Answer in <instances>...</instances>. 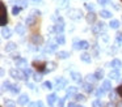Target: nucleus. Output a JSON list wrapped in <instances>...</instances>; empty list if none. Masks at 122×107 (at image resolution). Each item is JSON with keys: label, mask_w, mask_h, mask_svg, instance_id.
I'll return each mask as SVG.
<instances>
[{"label": "nucleus", "mask_w": 122, "mask_h": 107, "mask_svg": "<svg viewBox=\"0 0 122 107\" xmlns=\"http://www.w3.org/2000/svg\"><path fill=\"white\" fill-rule=\"evenodd\" d=\"M8 22V16H7V7L3 1H0V25L5 26Z\"/></svg>", "instance_id": "obj_1"}, {"label": "nucleus", "mask_w": 122, "mask_h": 107, "mask_svg": "<svg viewBox=\"0 0 122 107\" xmlns=\"http://www.w3.org/2000/svg\"><path fill=\"white\" fill-rule=\"evenodd\" d=\"M33 67H34L38 72H43V70L46 69V63L45 61H38V60H36V61H33Z\"/></svg>", "instance_id": "obj_2"}, {"label": "nucleus", "mask_w": 122, "mask_h": 107, "mask_svg": "<svg viewBox=\"0 0 122 107\" xmlns=\"http://www.w3.org/2000/svg\"><path fill=\"white\" fill-rule=\"evenodd\" d=\"M9 74H11L12 77H15V78H26L25 73H21L20 70H17V69H11L9 70Z\"/></svg>", "instance_id": "obj_3"}, {"label": "nucleus", "mask_w": 122, "mask_h": 107, "mask_svg": "<svg viewBox=\"0 0 122 107\" xmlns=\"http://www.w3.org/2000/svg\"><path fill=\"white\" fill-rule=\"evenodd\" d=\"M89 47V43L87 41H81V42H77L75 43V48H81V50H87Z\"/></svg>", "instance_id": "obj_4"}, {"label": "nucleus", "mask_w": 122, "mask_h": 107, "mask_svg": "<svg viewBox=\"0 0 122 107\" xmlns=\"http://www.w3.org/2000/svg\"><path fill=\"white\" fill-rule=\"evenodd\" d=\"M76 90H77V88H75V86H70L68 90H67L66 98H68V97H71V95H76Z\"/></svg>", "instance_id": "obj_5"}, {"label": "nucleus", "mask_w": 122, "mask_h": 107, "mask_svg": "<svg viewBox=\"0 0 122 107\" xmlns=\"http://www.w3.org/2000/svg\"><path fill=\"white\" fill-rule=\"evenodd\" d=\"M96 21V14L93 12H89L87 14V22H89V23H93Z\"/></svg>", "instance_id": "obj_6"}, {"label": "nucleus", "mask_w": 122, "mask_h": 107, "mask_svg": "<svg viewBox=\"0 0 122 107\" xmlns=\"http://www.w3.org/2000/svg\"><path fill=\"white\" fill-rule=\"evenodd\" d=\"M102 25H104L102 22H97V23H96V25L93 26V29H92V30H93V33H95V34L100 33V31H101V29H102Z\"/></svg>", "instance_id": "obj_7"}, {"label": "nucleus", "mask_w": 122, "mask_h": 107, "mask_svg": "<svg viewBox=\"0 0 122 107\" xmlns=\"http://www.w3.org/2000/svg\"><path fill=\"white\" fill-rule=\"evenodd\" d=\"M28 99H29V98H28L26 94H21V97L19 98V101H17V102H19V104H25V103H28Z\"/></svg>", "instance_id": "obj_8"}, {"label": "nucleus", "mask_w": 122, "mask_h": 107, "mask_svg": "<svg viewBox=\"0 0 122 107\" xmlns=\"http://www.w3.org/2000/svg\"><path fill=\"white\" fill-rule=\"evenodd\" d=\"M112 89V84H110V81H104V84H102V90L104 91H106V90H110Z\"/></svg>", "instance_id": "obj_9"}, {"label": "nucleus", "mask_w": 122, "mask_h": 107, "mask_svg": "<svg viewBox=\"0 0 122 107\" xmlns=\"http://www.w3.org/2000/svg\"><path fill=\"white\" fill-rule=\"evenodd\" d=\"M109 76H110L113 80H118V78H119V72L117 69H114V70H112V72L109 73Z\"/></svg>", "instance_id": "obj_10"}, {"label": "nucleus", "mask_w": 122, "mask_h": 107, "mask_svg": "<svg viewBox=\"0 0 122 107\" xmlns=\"http://www.w3.org/2000/svg\"><path fill=\"white\" fill-rule=\"evenodd\" d=\"M112 67L116 68V69H118V68H121V67H122V63L119 61L118 59H114L113 61H112Z\"/></svg>", "instance_id": "obj_11"}, {"label": "nucleus", "mask_w": 122, "mask_h": 107, "mask_svg": "<svg viewBox=\"0 0 122 107\" xmlns=\"http://www.w3.org/2000/svg\"><path fill=\"white\" fill-rule=\"evenodd\" d=\"M109 26H110L112 29H118L119 28V21L118 20H112L110 23H109Z\"/></svg>", "instance_id": "obj_12"}, {"label": "nucleus", "mask_w": 122, "mask_h": 107, "mask_svg": "<svg viewBox=\"0 0 122 107\" xmlns=\"http://www.w3.org/2000/svg\"><path fill=\"white\" fill-rule=\"evenodd\" d=\"M1 34H3L4 38H9V37H11V30H9V29H5V26H4V28L1 29Z\"/></svg>", "instance_id": "obj_13"}, {"label": "nucleus", "mask_w": 122, "mask_h": 107, "mask_svg": "<svg viewBox=\"0 0 122 107\" xmlns=\"http://www.w3.org/2000/svg\"><path fill=\"white\" fill-rule=\"evenodd\" d=\"M55 101H56V95H55V94H50V95L47 97V103L50 104V106H51V104H53Z\"/></svg>", "instance_id": "obj_14"}, {"label": "nucleus", "mask_w": 122, "mask_h": 107, "mask_svg": "<svg viewBox=\"0 0 122 107\" xmlns=\"http://www.w3.org/2000/svg\"><path fill=\"white\" fill-rule=\"evenodd\" d=\"M83 88H84V90H85V91H88V93H91V91L93 90L92 85H91L89 82H85V84H83Z\"/></svg>", "instance_id": "obj_15"}, {"label": "nucleus", "mask_w": 122, "mask_h": 107, "mask_svg": "<svg viewBox=\"0 0 122 107\" xmlns=\"http://www.w3.org/2000/svg\"><path fill=\"white\" fill-rule=\"evenodd\" d=\"M68 56H70V54L67 51H59L58 52V57H61V59H66Z\"/></svg>", "instance_id": "obj_16"}, {"label": "nucleus", "mask_w": 122, "mask_h": 107, "mask_svg": "<svg viewBox=\"0 0 122 107\" xmlns=\"http://www.w3.org/2000/svg\"><path fill=\"white\" fill-rule=\"evenodd\" d=\"M80 59H81L83 61H85V63H91V55H88V54H83L81 56H80Z\"/></svg>", "instance_id": "obj_17"}, {"label": "nucleus", "mask_w": 122, "mask_h": 107, "mask_svg": "<svg viewBox=\"0 0 122 107\" xmlns=\"http://www.w3.org/2000/svg\"><path fill=\"white\" fill-rule=\"evenodd\" d=\"M101 17H104V18H110L112 17V13L109 12V10H101Z\"/></svg>", "instance_id": "obj_18"}, {"label": "nucleus", "mask_w": 122, "mask_h": 107, "mask_svg": "<svg viewBox=\"0 0 122 107\" xmlns=\"http://www.w3.org/2000/svg\"><path fill=\"white\" fill-rule=\"evenodd\" d=\"M56 42H58V43H61V44H63L64 42H66V39H64V35H63V34H59V35L56 37Z\"/></svg>", "instance_id": "obj_19"}, {"label": "nucleus", "mask_w": 122, "mask_h": 107, "mask_svg": "<svg viewBox=\"0 0 122 107\" xmlns=\"http://www.w3.org/2000/svg\"><path fill=\"white\" fill-rule=\"evenodd\" d=\"M102 76H104V72H102L101 69H97V70H96V73H95V77H96V80H100V78L102 77Z\"/></svg>", "instance_id": "obj_20"}, {"label": "nucleus", "mask_w": 122, "mask_h": 107, "mask_svg": "<svg viewBox=\"0 0 122 107\" xmlns=\"http://www.w3.org/2000/svg\"><path fill=\"white\" fill-rule=\"evenodd\" d=\"M71 77L74 78L75 81H80V77H81V76H80V73H77V72H72L71 73Z\"/></svg>", "instance_id": "obj_21"}, {"label": "nucleus", "mask_w": 122, "mask_h": 107, "mask_svg": "<svg viewBox=\"0 0 122 107\" xmlns=\"http://www.w3.org/2000/svg\"><path fill=\"white\" fill-rule=\"evenodd\" d=\"M29 107H43V103L41 101H37V102H33V103H30Z\"/></svg>", "instance_id": "obj_22"}, {"label": "nucleus", "mask_w": 122, "mask_h": 107, "mask_svg": "<svg viewBox=\"0 0 122 107\" xmlns=\"http://www.w3.org/2000/svg\"><path fill=\"white\" fill-rule=\"evenodd\" d=\"M63 29H64V25H63V22L58 23V25L55 26V30L58 31V33H62V31H63Z\"/></svg>", "instance_id": "obj_23"}, {"label": "nucleus", "mask_w": 122, "mask_h": 107, "mask_svg": "<svg viewBox=\"0 0 122 107\" xmlns=\"http://www.w3.org/2000/svg\"><path fill=\"white\" fill-rule=\"evenodd\" d=\"M32 42H34V43H42V38L41 37H32Z\"/></svg>", "instance_id": "obj_24"}, {"label": "nucleus", "mask_w": 122, "mask_h": 107, "mask_svg": "<svg viewBox=\"0 0 122 107\" xmlns=\"http://www.w3.org/2000/svg\"><path fill=\"white\" fill-rule=\"evenodd\" d=\"M11 91H12L13 94H17V93L20 91V88H19L17 85H12V89H11Z\"/></svg>", "instance_id": "obj_25"}, {"label": "nucleus", "mask_w": 122, "mask_h": 107, "mask_svg": "<svg viewBox=\"0 0 122 107\" xmlns=\"http://www.w3.org/2000/svg\"><path fill=\"white\" fill-rule=\"evenodd\" d=\"M16 48V44L15 43H8L7 44V51H12V50Z\"/></svg>", "instance_id": "obj_26"}, {"label": "nucleus", "mask_w": 122, "mask_h": 107, "mask_svg": "<svg viewBox=\"0 0 122 107\" xmlns=\"http://www.w3.org/2000/svg\"><path fill=\"white\" fill-rule=\"evenodd\" d=\"M75 99H76V101H85V97L84 95H81V94H76V95H75Z\"/></svg>", "instance_id": "obj_27"}, {"label": "nucleus", "mask_w": 122, "mask_h": 107, "mask_svg": "<svg viewBox=\"0 0 122 107\" xmlns=\"http://www.w3.org/2000/svg\"><path fill=\"white\" fill-rule=\"evenodd\" d=\"M3 89H8V90H11V89H12V84L11 82H4L3 84Z\"/></svg>", "instance_id": "obj_28"}, {"label": "nucleus", "mask_w": 122, "mask_h": 107, "mask_svg": "<svg viewBox=\"0 0 122 107\" xmlns=\"http://www.w3.org/2000/svg\"><path fill=\"white\" fill-rule=\"evenodd\" d=\"M16 31H19L20 34H24L25 28H24V26H21V25H20V26H17V28H16Z\"/></svg>", "instance_id": "obj_29"}, {"label": "nucleus", "mask_w": 122, "mask_h": 107, "mask_svg": "<svg viewBox=\"0 0 122 107\" xmlns=\"http://www.w3.org/2000/svg\"><path fill=\"white\" fill-rule=\"evenodd\" d=\"M95 80H96L95 74H88L87 76V81H88V82H92V81H95Z\"/></svg>", "instance_id": "obj_30"}, {"label": "nucleus", "mask_w": 122, "mask_h": 107, "mask_svg": "<svg viewBox=\"0 0 122 107\" xmlns=\"http://www.w3.org/2000/svg\"><path fill=\"white\" fill-rule=\"evenodd\" d=\"M51 86H53V85H51L50 81H45V82H43V88H45V89H51Z\"/></svg>", "instance_id": "obj_31"}, {"label": "nucleus", "mask_w": 122, "mask_h": 107, "mask_svg": "<svg viewBox=\"0 0 122 107\" xmlns=\"http://www.w3.org/2000/svg\"><path fill=\"white\" fill-rule=\"evenodd\" d=\"M20 10H21V8H20V7H13V9H12V13L17 16V13H20Z\"/></svg>", "instance_id": "obj_32"}, {"label": "nucleus", "mask_w": 122, "mask_h": 107, "mask_svg": "<svg viewBox=\"0 0 122 107\" xmlns=\"http://www.w3.org/2000/svg\"><path fill=\"white\" fill-rule=\"evenodd\" d=\"M92 106H93V107H101V102L98 101V99H96V101H93Z\"/></svg>", "instance_id": "obj_33"}, {"label": "nucleus", "mask_w": 122, "mask_h": 107, "mask_svg": "<svg viewBox=\"0 0 122 107\" xmlns=\"http://www.w3.org/2000/svg\"><path fill=\"white\" fill-rule=\"evenodd\" d=\"M117 93H118V95L122 98V84L118 86V88H117Z\"/></svg>", "instance_id": "obj_34"}, {"label": "nucleus", "mask_w": 122, "mask_h": 107, "mask_svg": "<svg viewBox=\"0 0 122 107\" xmlns=\"http://www.w3.org/2000/svg\"><path fill=\"white\" fill-rule=\"evenodd\" d=\"M24 73H25V76L28 77V76H30V74H32V70H30V69H28V68H25V69H24Z\"/></svg>", "instance_id": "obj_35"}, {"label": "nucleus", "mask_w": 122, "mask_h": 107, "mask_svg": "<svg viewBox=\"0 0 122 107\" xmlns=\"http://www.w3.org/2000/svg\"><path fill=\"white\" fill-rule=\"evenodd\" d=\"M63 104H64V98H61L58 102V107H63Z\"/></svg>", "instance_id": "obj_36"}, {"label": "nucleus", "mask_w": 122, "mask_h": 107, "mask_svg": "<svg viewBox=\"0 0 122 107\" xmlns=\"http://www.w3.org/2000/svg\"><path fill=\"white\" fill-rule=\"evenodd\" d=\"M96 94H97V97H101L104 94V90H102V89H98V90L96 91Z\"/></svg>", "instance_id": "obj_37"}, {"label": "nucleus", "mask_w": 122, "mask_h": 107, "mask_svg": "<svg viewBox=\"0 0 122 107\" xmlns=\"http://www.w3.org/2000/svg\"><path fill=\"white\" fill-rule=\"evenodd\" d=\"M5 106H7V107H13V106H15V103H13L12 101H8V102L5 103Z\"/></svg>", "instance_id": "obj_38"}, {"label": "nucleus", "mask_w": 122, "mask_h": 107, "mask_svg": "<svg viewBox=\"0 0 122 107\" xmlns=\"http://www.w3.org/2000/svg\"><path fill=\"white\" fill-rule=\"evenodd\" d=\"M97 1H98V4L104 5V4H108V3H109V0H97Z\"/></svg>", "instance_id": "obj_39"}, {"label": "nucleus", "mask_w": 122, "mask_h": 107, "mask_svg": "<svg viewBox=\"0 0 122 107\" xmlns=\"http://www.w3.org/2000/svg\"><path fill=\"white\" fill-rule=\"evenodd\" d=\"M55 48H56L55 44H50V48H47V51H54Z\"/></svg>", "instance_id": "obj_40"}, {"label": "nucleus", "mask_w": 122, "mask_h": 107, "mask_svg": "<svg viewBox=\"0 0 122 107\" xmlns=\"http://www.w3.org/2000/svg\"><path fill=\"white\" fill-rule=\"evenodd\" d=\"M117 41H118V42L122 41V33H118V34H117Z\"/></svg>", "instance_id": "obj_41"}, {"label": "nucleus", "mask_w": 122, "mask_h": 107, "mask_svg": "<svg viewBox=\"0 0 122 107\" xmlns=\"http://www.w3.org/2000/svg\"><path fill=\"white\" fill-rule=\"evenodd\" d=\"M34 80L36 81H41V76L40 74H34Z\"/></svg>", "instance_id": "obj_42"}, {"label": "nucleus", "mask_w": 122, "mask_h": 107, "mask_svg": "<svg viewBox=\"0 0 122 107\" xmlns=\"http://www.w3.org/2000/svg\"><path fill=\"white\" fill-rule=\"evenodd\" d=\"M87 8H88V10H93V5L92 4H87Z\"/></svg>", "instance_id": "obj_43"}, {"label": "nucleus", "mask_w": 122, "mask_h": 107, "mask_svg": "<svg viewBox=\"0 0 122 107\" xmlns=\"http://www.w3.org/2000/svg\"><path fill=\"white\" fill-rule=\"evenodd\" d=\"M68 107H79V106H77V104H75V103H72V102H71V103H68Z\"/></svg>", "instance_id": "obj_44"}, {"label": "nucleus", "mask_w": 122, "mask_h": 107, "mask_svg": "<svg viewBox=\"0 0 122 107\" xmlns=\"http://www.w3.org/2000/svg\"><path fill=\"white\" fill-rule=\"evenodd\" d=\"M79 107H83V106H79Z\"/></svg>", "instance_id": "obj_45"}, {"label": "nucleus", "mask_w": 122, "mask_h": 107, "mask_svg": "<svg viewBox=\"0 0 122 107\" xmlns=\"http://www.w3.org/2000/svg\"><path fill=\"white\" fill-rule=\"evenodd\" d=\"M121 1H122V0H121Z\"/></svg>", "instance_id": "obj_46"}]
</instances>
